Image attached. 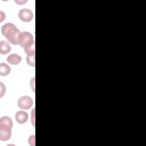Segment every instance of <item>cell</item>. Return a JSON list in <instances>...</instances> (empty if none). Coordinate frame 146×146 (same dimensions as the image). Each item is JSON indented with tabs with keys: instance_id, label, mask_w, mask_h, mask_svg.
Returning a JSON list of instances; mask_svg holds the SVG:
<instances>
[{
	"instance_id": "obj_10",
	"label": "cell",
	"mask_w": 146,
	"mask_h": 146,
	"mask_svg": "<svg viewBox=\"0 0 146 146\" xmlns=\"http://www.w3.org/2000/svg\"><path fill=\"white\" fill-rule=\"evenodd\" d=\"M26 62L27 63L32 67H35V55L33 56H26Z\"/></svg>"
},
{
	"instance_id": "obj_9",
	"label": "cell",
	"mask_w": 146,
	"mask_h": 146,
	"mask_svg": "<svg viewBox=\"0 0 146 146\" xmlns=\"http://www.w3.org/2000/svg\"><path fill=\"white\" fill-rule=\"evenodd\" d=\"M10 67L6 63H1L0 64V75L3 76L8 75L10 73Z\"/></svg>"
},
{
	"instance_id": "obj_2",
	"label": "cell",
	"mask_w": 146,
	"mask_h": 146,
	"mask_svg": "<svg viewBox=\"0 0 146 146\" xmlns=\"http://www.w3.org/2000/svg\"><path fill=\"white\" fill-rule=\"evenodd\" d=\"M19 44L23 47L27 56L35 55V42L33 35L28 31L21 33Z\"/></svg>"
},
{
	"instance_id": "obj_1",
	"label": "cell",
	"mask_w": 146,
	"mask_h": 146,
	"mask_svg": "<svg viewBox=\"0 0 146 146\" xmlns=\"http://www.w3.org/2000/svg\"><path fill=\"white\" fill-rule=\"evenodd\" d=\"M1 33L7 40L13 44H19L21 33L16 26L11 23H7L1 27Z\"/></svg>"
},
{
	"instance_id": "obj_7",
	"label": "cell",
	"mask_w": 146,
	"mask_h": 146,
	"mask_svg": "<svg viewBox=\"0 0 146 146\" xmlns=\"http://www.w3.org/2000/svg\"><path fill=\"white\" fill-rule=\"evenodd\" d=\"M22 60V57L17 54H11L7 58V62L12 65H17Z\"/></svg>"
},
{
	"instance_id": "obj_6",
	"label": "cell",
	"mask_w": 146,
	"mask_h": 146,
	"mask_svg": "<svg viewBox=\"0 0 146 146\" xmlns=\"http://www.w3.org/2000/svg\"><path fill=\"white\" fill-rule=\"evenodd\" d=\"M15 119L19 124H25L29 119L28 113L23 111H19L15 113Z\"/></svg>"
},
{
	"instance_id": "obj_11",
	"label": "cell",
	"mask_w": 146,
	"mask_h": 146,
	"mask_svg": "<svg viewBox=\"0 0 146 146\" xmlns=\"http://www.w3.org/2000/svg\"><path fill=\"white\" fill-rule=\"evenodd\" d=\"M6 91V88H5V86L3 85V84L1 82V98H2L3 95L5 94Z\"/></svg>"
},
{
	"instance_id": "obj_5",
	"label": "cell",
	"mask_w": 146,
	"mask_h": 146,
	"mask_svg": "<svg viewBox=\"0 0 146 146\" xmlns=\"http://www.w3.org/2000/svg\"><path fill=\"white\" fill-rule=\"evenodd\" d=\"M33 13L29 9H22L18 13L19 18L24 22H29L33 19Z\"/></svg>"
},
{
	"instance_id": "obj_8",
	"label": "cell",
	"mask_w": 146,
	"mask_h": 146,
	"mask_svg": "<svg viewBox=\"0 0 146 146\" xmlns=\"http://www.w3.org/2000/svg\"><path fill=\"white\" fill-rule=\"evenodd\" d=\"M11 51L10 45L5 40H1L0 42V52L1 54H7Z\"/></svg>"
},
{
	"instance_id": "obj_3",
	"label": "cell",
	"mask_w": 146,
	"mask_h": 146,
	"mask_svg": "<svg viewBox=\"0 0 146 146\" xmlns=\"http://www.w3.org/2000/svg\"><path fill=\"white\" fill-rule=\"evenodd\" d=\"M13 121L9 116H4L0 119V140L7 141L11 136Z\"/></svg>"
},
{
	"instance_id": "obj_4",
	"label": "cell",
	"mask_w": 146,
	"mask_h": 146,
	"mask_svg": "<svg viewBox=\"0 0 146 146\" xmlns=\"http://www.w3.org/2000/svg\"><path fill=\"white\" fill-rule=\"evenodd\" d=\"M33 105V99L29 96H21L18 100V107L22 110H29Z\"/></svg>"
}]
</instances>
